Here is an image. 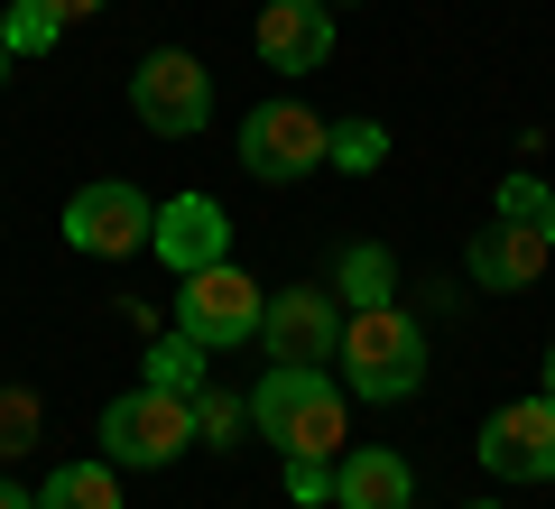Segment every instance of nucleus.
Returning <instances> with one entry per match:
<instances>
[{
	"mask_svg": "<svg viewBox=\"0 0 555 509\" xmlns=\"http://www.w3.org/2000/svg\"><path fill=\"white\" fill-rule=\"evenodd\" d=\"M334 361L352 371V398H416V380H426V325H416L398 296H379V306H352L343 315V343Z\"/></svg>",
	"mask_w": 555,
	"mask_h": 509,
	"instance_id": "obj_1",
	"label": "nucleus"
},
{
	"mask_svg": "<svg viewBox=\"0 0 555 509\" xmlns=\"http://www.w3.org/2000/svg\"><path fill=\"white\" fill-rule=\"evenodd\" d=\"M250 427H259V445H278V454L343 463V380L334 371H259Z\"/></svg>",
	"mask_w": 555,
	"mask_h": 509,
	"instance_id": "obj_2",
	"label": "nucleus"
},
{
	"mask_svg": "<svg viewBox=\"0 0 555 509\" xmlns=\"http://www.w3.org/2000/svg\"><path fill=\"white\" fill-rule=\"evenodd\" d=\"M185 445H195V398H177V390H149V380H139L130 398L102 408V463L158 472V463H177Z\"/></svg>",
	"mask_w": 555,
	"mask_h": 509,
	"instance_id": "obj_3",
	"label": "nucleus"
},
{
	"mask_svg": "<svg viewBox=\"0 0 555 509\" xmlns=\"http://www.w3.org/2000/svg\"><path fill=\"white\" fill-rule=\"evenodd\" d=\"M259 306H269V296H259L232 259H214V269H185V278H177V333H195L204 353L259 343Z\"/></svg>",
	"mask_w": 555,
	"mask_h": 509,
	"instance_id": "obj_4",
	"label": "nucleus"
},
{
	"mask_svg": "<svg viewBox=\"0 0 555 509\" xmlns=\"http://www.w3.org/2000/svg\"><path fill=\"white\" fill-rule=\"evenodd\" d=\"M324 130L334 120H315L306 102H259L250 120H241V167H250L259 186H297L324 167Z\"/></svg>",
	"mask_w": 555,
	"mask_h": 509,
	"instance_id": "obj_5",
	"label": "nucleus"
},
{
	"mask_svg": "<svg viewBox=\"0 0 555 509\" xmlns=\"http://www.w3.org/2000/svg\"><path fill=\"white\" fill-rule=\"evenodd\" d=\"M334 343H343V306L324 288H278L259 306V353H269V371H324Z\"/></svg>",
	"mask_w": 555,
	"mask_h": 509,
	"instance_id": "obj_6",
	"label": "nucleus"
},
{
	"mask_svg": "<svg viewBox=\"0 0 555 509\" xmlns=\"http://www.w3.org/2000/svg\"><path fill=\"white\" fill-rule=\"evenodd\" d=\"M130 112L149 120L158 139H195L204 120H214V75H204L185 47H158V56L130 75Z\"/></svg>",
	"mask_w": 555,
	"mask_h": 509,
	"instance_id": "obj_7",
	"label": "nucleus"
},
{
	"mask_svg": "<svg viewBox=\"0 0 555 509\" xmlns=\"http://www.w3.org/2000/svg\"><path fill=\"white\" fill-rule=\"evenodd\" d=\"M149 232H158V204L139 195V186H120V177L83 186V195L65 204V241H75L83 259H130V251H149Z\"/></svg>",
	"mask_w": 555,
	"mask_h": 509,
	"instance_id": "obj_8",
	"label": "nucleus"
},
{
	"mask_svg": "<svg viewBox=\"0 0 555 509\" xmlns=\"http://www.w3.org/2000/svg\"><path fill=\"white\" fill-rule=\"evenodd\" d=\"M473 454L500 482H555V398H509V408L481 427Z\"/></svg>",
	"mask_w": 555,
	"mask_h": 509,
	"instance_id": "obj_9",
	"label": "nucleus"
},
{
	"mask_svg": "<svg viewBox=\"0 0 555 509\" xmlns=\"http://www.w3.org/2000/svg\"><path fill=\"white\" fill-rule=\"evenodd\" d=\"M149 251L167 259V269H214L222 251H232V214H222L214 195H177V204H158V232H149Z\"/></svg>",
	"mask_w": 555,
	"mask_h": 509,
	"instance_id": "obj_10",
	"label": "nucleus"
},
{
	"mask_svg": "<svg viewBox=\"0 0 555 509\" xmlns=\"http://www.w3.org/2000/svg\"><path fill=\"white\" fill-rule=\"evenodd\" d=\"M259 56L278 75H306V65L334 56V10L324 0H259Z\"/></svg>",
	"mask_w": 555,
	"mask_h": 509,
	"instance_id": "obj_11",
	"label": "nucleus"
},
{
	"mask_svg": "<svg viewBox=\"0 0 555 509\" xmlns=\"http://www.w3.org/2000/svg\"><path fill=\"white\" fill-rule=\"evenodd\" d=\"M546 259H555L546 222H509V214H500L491 232L473 241V278H481L491 296H509V288H537V278H546Z\"/></svg>",
	"mask_w": 555,
	"mask_h": 509,
	"instance_id": "obj_12",
	"label": "nucleus"
},
{
	"mask_svg": "<svg viewBox=\"0 0 555 509\" xmlns=\"http://www.w3.org/2000/svg\"><path fill=\"white\" fill-rule=\"evenodd\" d=\"M408 500H416L408 454H389V445H343V463H334V509H408Z\"/></svg>",
	"mask_w": 555,
	"mask_h": 509,
	"instance_id": "obj_13",
	"label": "nucleus"
},
{
	"mask_svg": "<svg viewBox=\"0 0 555 509\" xmlns=\"http://www.w3.org/2000/svg\"><path fill=\"white\" fill-rule=\"evenodd\" d=\"M38 509H120V463H56Z\"/></svg>",
	"mask_w": 555,
	"mask_h": 509,
	"instance_id": "obj_14",
	"label": "nucleus"
},
{
	"mask_svg": "<svg viewBox=\"0 0 555 509\" xmlns=\"http://www.w3.org/2000/svg\"><path fill=\"white\" fill-rule=\"evenodd\" d=\"M149 390H177V398L214 390V371H204V343H195V333H158V343H149Z\"/></svg>",
	"mask_w": 555,
	"mask_h": 509,
	"instance_id": "obj_15",
	"label": "nucleus"
},
{
	"mask_svg": "<svg viewBox=\"0 0 555 509\" xmlns=\"http://www.w3.org/2000/svg\"><path fill=\"white\" fill-rule=\"evenodd\" d=\"M379 157H389V130L379 120H334L324 130V167H343V177H371Z\"/></svg>",
	"mask_w": 555,
	"mask_h": 509,
	"instance_id": "obj_16",
	"label": "nucleus"
},
{
	"mask_svg": "<svg viewBox=\"0 0 555 509\" xmlns=\"http://www.w3.org/2000/svg\"><path fill=\"white\" fill-rule=\"evenodd\" d=\"M389 278H398V269H389V251H379V241H352V251L334 259V288L352 296V306H379V296H389Z\"/></svg>",
	"mask_w": 555,
	"mask_h": 509,
	"instance_id": "obj_17",
	"label": "nucleus"
},
{
	"mask_svg": "<svg viewBox=\"0 0 555 509\" xmlns=\"http://www.w3.org/2000/svg\"><path fill=\"white\" fill-rule=\"evenodd\" d=\"M241 427H250V408H241V398H222V390H195V445L232 454V445H241Z\"/></svg>",
	"mask_w": 555,
	"mask_h": 509,
	"instance_id": "obj_18",
	"label": "nucleus"
},
{
	"mask_svg": "<svg viewBox=\"0 0 555 509\" xmlns=\"http://www.w3.org/2000/svg\"><path fill=\"white\" fill-rule=\"evenodd\" d=\"M56 28H65L56 0H20V10L0 20V38H10V56H20V47H56Z\"/></svg>",
	"mask_w": 555,
	"mask_h": 509,
	"instance_id": "obj_19",
	"label": "nucleus"
},
{
	"mask_svg": "<svg viewBox=\"0 0 555 509\" xmlns=\"http://www.w3.org/2000/svg\"><path fill=\"white\" fill-rule=\"evenodd\" d=\"M28 445H38V398L10 390L0 398V454H28Z\"/></svg>",
	"mask_w": 555,
	"mask_h": 509,
	"instance_id": "obj_20",
	"label": "nucleus"
},
{
	"mask_svg": "<svg viewBox=\"0 0 555 509\" xmlns=\"http://www.w3.org/2000/svg\"><path fill=\"white\" fill-rule=\"evenodd\" d=\"M287 500H334V463H315V454H287Z\"/></svg>",
	"mask_w": 555,
	"mask_h": 509,
	"instance_id": "obj_21",
	"label": "nucleus"
},
{
	"mask_svg": "<svg viewBox=\"0 0 555 509\" xmlns=\"http://www.w3.org/2000/svg\"><path fill=\"white\" fill-rule=\"evenodd\" d=\"M546 195H555V186H537V177H509V186H500V214H509V222H546Z\"/></svg>",
	"mask_w": 555,
	"mask_h": 509,
	"instance_id": "obj_22",
	"label": "nucleus"
},
{
	"mask_svg": "<svg viewBox=\"0 0 555 509\" xmlns=\"http://www.w3.org/2000/svg\"><path fill=\"white\" fill-rule=\"evenodd\" d=\"M0 509H38V500H28V491H20V482H0Z\"/></svg>",
	"mask_w": 555,
	"mask_h": 509,
	"instance_id": "obj_23",
	"label": "nucleus"
},
{
	"mask_svg": "<svg viewBox=\"0 0 555 509\" xmlns=\"http://www.w3.org/2000/svg\"><path fill=\"white\" fill-rule=\"evenodd\" d=\"M56 10H65V20H93V10H102V0H56Z\"/></svg>",
	"mask_w": 555,
	"mask_h": 509,
	"instance_id": "obj_24",
	"label": "nucleus"
},
{
	"mask_svg": "<svg viewBox=\"0 0 555 509\" xmlns=\"http://www.w3.org/2000/svg\"><path fill=\"white\" fill-rule=\"evenodd\" d=\"M546 241H555V195H546Z\"/></svg>",
	"mask_w": 555,
	"mask_h": 509,
	"instance_id": "obj_25",
	"label": "nucleus"
},
{
	"mask_svg": "<svg viewBox=\"0 0 555 509\" xmlns=\"http://www.w3.org/2000/svg\"><path fill=\"white\" fill-rule=\"evenodd\" d=\"M546 398H555V353H546Z\"/></svg>",
	"mask_w": 555,
	"mask_h": 509,
	"instance_id": "obj_26",
	"label": "nucleus"
},
{
	"mask_svg": "<svg viewBox=\"0 0 555 509\" xmlns=\"http://www.w3.org/2000/svg\"><path fill=\"white\" fill-rule=\"evenodd\" d=\"M0 75H10V38H0Z\"/></svg>",
	"mask_w": 555,
	"mask_h": 509,
	"instance_id": "obj_27",
	"label": "nucleus"
},
{
	"mask_svg": "<svg viewBox=\"0 0 555 509\" xmlns=\"http://www.w3.org/2000/svg\"><path fill=\"white\" fill-rule=\"evenodd\" d=\"M473 509H500V500H473Z\"/></svg>",
	"mask_w": 555,
	"mask_h": 509,
	"instance_id": "obj_28",
	"label": "nucleus"
},
{
	"mask_svg": "<svg viewBox=\"0 0 555 509\" xmlns=\"http://www.w3.org/2000/svg\"><path fill=\"white\" fill-rule=\"evenodd\" d=\"M324 10H334V0H324Z\"/></svg>",
	"mask_w": 555,
	"mask_h": 509,
	"instance_id": "obj_29",
	"label": "nucleus"
}]
</instances>
